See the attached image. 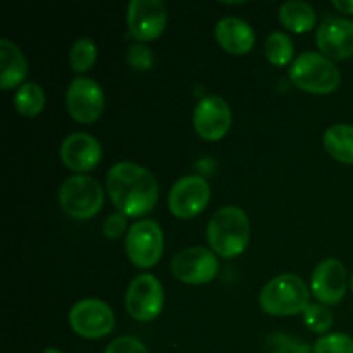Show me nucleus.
I'll list each match as a JSON object with an SVG mask.
<instances>
[{"mask_svg":"<svg viewBox=\"0 0 353 353\" xmlns=\"http://www.w3.org/2000/svg\"><path fill=\"white\" fill-rule=\"evenodd\" d=\"M107 192L121 214L145 216L155 207L159 185L148 169L134 162H117L107 172Z\"/></svg>","mask_w":353,"mask_h":353,"instance_id":"1","label":"nucleus"},{"mask_svg":"<svg viewBox=\"0 0 353 353\" xmlns=\"http://www.w3.org/2000/svg\"><path fill=\"white\" fill-rule=\"evenodd\" d=\"M250 240V221L240 207L226 205L216 210L207 226V241L217 255L231 259L240 255Z\"/></svg>","mask_w":353,"mask_h":353,"instance_id":"2","label":"nucleus"},{"mask_svg":"<svg viewBox=\"0 0 353 353\" xmlns=\"http://www.w3.org/2000/svg\"><path fill=\"white\" fill-rule=\"evenodd\" d=\"M259 305L271 316H295L309 305V288L296 274L276 276L262 288Z\"/></svg>","mask_w":353,"mask_h":353,"instance_id":"3","label":"nucleus"},{"mask_svg":"<svg viewBox=\"0 0 353 353\" xmlns=\"http://www.w3.org/2000/svg\"><path fill=\"white\" fill-rule=\"evenodd\" d=\"M288 74L293 85L300 90L319 95L334 92L341 81V74L333 61L317 52L300 54L290 65Z\"/></svg>","mask_w":353,"mask_h":353,"instance_id":"4","label":"nucleus"},{"mask_svg":"<svg viewBox=\"0 0 353 353\" xmlns=\"http://www.w3.org/2000/svg\"><path fill=\"white\" fill-rule=\"evenodd\" d=\"M62 210L72 219H90L97 216L103 205L102 186L85 174L71 176L59 190Z\"/></svg>","mask_w":353,"mask_h":353,"instance_id":"5","label":"nucleus"},{"mask_svg":"<svg viewBox=\"0 0 353 353\" xmlns=\"http://www.w3.org/2000/svg\"><path fill=\"white\" fill-rule=\"evenodd\" d=\"M164 252V233L155 221L143 219L134 223L126 234V254L137 268H152Z\"/></svg>","mask_w":353,"mask_h":353,"instance_id":"6","label":"nucleus"},{"mask_svg":"<svg viewBox=\"0 0 353 353\" xmlns=\"http://www.w3.org/2000/svg\"><path fill=\"white\" fill-rule=\"evenodd\" d=\"M69 324L78 336L97 340L114 330V312L103 300L83 299L69 310Z\"/></svg>","mask_w":353,"mask_h":353,"instance_id":"7","label":"nucleus"},{"mask_svg":"<svg viewBox=\"0 0 353 353\" xmlns=\"http://www.w3.org/2000/svg\"><path fill=\"white\" fill-rule=\"evenodd\" d=\"M164 307V288L152 274H140L130 283L126 292V310L133 319H155Z\"/></svg>","mask_w":353,"mask_h":353,"instance_id":"8","label":"nucleus"},{"mask_svg":"<svg viewBox=\"0 0 353 353\" xmlns=\"http://www.w3.org/2000/svg\"><path fill=\"white\" fill-rule=\"evenodd\" d=\"M210 200V186L202 176L188 174L179 178L169 192V209L179 219L199 216Z\"/></svg>","mask_w":353,"mask_h":353,"instance_id":"9","label":"nucleus"},{"mask_svg":"<svg viewBox=\"0 0 353 353\" xmlns=\"http://www.w3.org/2000/svg\"><path fill=\"white\" fill-rule=\"evenodd\" d=\"M171 271L179 281L188 285H203L212 281L219 271L216 254L205 247H190L174 255Z\"/></svg>","mask_w":353,"mask_h":353,"instance_id":"10","label":"nucleus"},{"mask_svg":"<svg viewBox=\"0 0 353 353\" xmlns=\"http://www.w3.org/2000/svg\"><path fill=\"white\" fill-rule=\"evenodd\" d=\"M65 105L78 123H95L103 112L105 99L99 83L92 78H76L65 92Z\"/></svg>","mask_w":353,"mask_h":353,"instance_id":"11","label":"nucleus"},{"mask_svg":"<svg viewBox=\"0 0 353 353\" xmlns=\"http://www.w3.org/2000/svg\"><path fill=\"white\" fill-rule=\"evenodd\" d=\"M168 23V9L162 0H131L128 7V28L138 41L161 37Z\"/></svg>","mask_w":353,"mask_h":353,"instance_id":"12","label":"nucleus"},{"mask_svg":"<svg viewBox=\"0 0 353 353\" xmlns=\"http://www.w3.org/2000/svg\"><path fill=\"white\" fill-rule=\"evenodd\" d=\"M193 126L203 140H221L231 126V109L226 100L217 95L203 97L193 110Z\"/></svg>","mask_w":353,"mask_h":353,"instance_id":"13","label":"nucleus"},{"mask_svg":"<svg viewBox=\"0 0 353 353\" xmlns=\"http://www.w3.org/2000/svg\"><path fill=\"white\" fill-rule=\"evenodd\" d=\"M312 293L323 305H336L347 293V269L338 259H324L312 272Z\"/></svg>","mask_w":353,"mask_h":353,"instance_id":"14","label":"nucleus"},{"mask_svg":"<svg viewBox=\"0 0 353 353\" xmlns=\"http://www.w3.org/2000/svg\"><path fill=\"white\" fill-rule=\"evenodd\" d=\"M316 41L327 59L353 57V21L345 17L326 19L317 28Z\"/></svg>","mask_w":353,"mask_h":353,"instance_id":"15","label":"nucleus"},{"mask_svg":"<svg viewBox=\"0 0 353 353\" xmlns=\"http://www.w3.org/2000/svg\"><path fill=\"white\" fill-rule=\"evenodd\" d=\"M61 157L65 168L76 172L92 171L102 159V147L88 133H72L62 141Z\"/></svg>","mask_w":353,"mask_h":353,"instance_id":"16","label":"nucleus"},{"mask_svg":"<svg viewBox=\"0 0 353 353\" xmlns=\"http://www.w3.org/2000/svg\"><path fill=\"white\" fill-rule=\"evenodd\" d=\"M216 38L221 47L233 55H243L254 47L255 33L247 21L240 17H223L216 24Z\"/></svg>","mask_w":353,"mask_h":353,"instance_id":"17","label":"nucleus"},{"mask_svg":"<svg viewBox=\"0 0 353 353\" xmlns=\"http://www.w3.org/2000/svg\"><path fill=\"white\" fill-rule=\"evenodd\" d=\"M0 88L10 90L17 85H24L28 76V62L23 52L12 41L0 40Z\"/></svg>","mask_w":353,"mask_h":353,"instance_id":"18","label":"nucleus"},{"mask_svg":"<svg viewBox=\"0 0 353 353\" xmlns=\"http://www.w3.org/2000/svg\"><path fill=\"white\" fill-rule=\"evenodd\" d=\"M324 148L327 154L343 164H353V126L334 124L324 133Z\"/></svg>","mask_w":353,"mask_h":353,"instance_id":"19","label":"nucleus"},{"mask_svg":"<svg viewBox=\"0 0 353 353\" xmlns=\"http://www.w3.org/2000/svg\"><path fill=\"white\" fill-rule=\"evenodd\" d=\"M279 19L283 26L288 28L295 33H305L316 26V10L312 6L300 0H290L285 2L279 9Z\"/></svg>","mask_w":353,"mask_h":353,"instance_id":"20","label":"nucleus"},{"mask_svg":"<svg viewBox=\"0 0 353 353\" xmlns=\"http://www.w3.org/2000/svg\"><path fill=\"white\" fill-rule=\"evenodd\" d=\"M14 105L21 116L34 117L43 110L45 107V92L37 83H24L17 88L14 97Z\"/></svg>","mask_w":353,"mask_h":353,"instance_id":"21","label":"nucleus"},{"mask_svg":"<svg viewBox=\"0 0 353 353\" xmlns=\"http://www.w3.org/2000/svg\"><path fill=\"white\" fill-rule=\"evenodd\" d=\"M264 52L271 64L281 68L292 61L295 48H293V41L288 34L283 33V31H272L265 40Z\"/></svg>","mask_w":353,"mask_h":353,"instance_id":"22","label":"nucleus"},{"mask_svg":"<svg viewBox=\"0 0 353 353\" xmlns=\"http://www.w3.org/2000/svg\"><path fill=\"white\" fill-rule=\"evenodd\" d=\"M97 47L90 38H79L69 50V64L74 72H85L95 64Z\"/></svg>","mask_w":353,"mask_h":353,"instance_id":"23","label":"nucleus"},{"mask_svg":"<svg viewBox=\"0 0 353 353\" xmlns=\"http://www.w3.org/2000/svg\"><path fill=\"white\" fill-rule=\"evenodd\" d=\"M303 323L312 333H326L333 326V314L323 303H309L303 310Z\"/></svg>","mask_w":353,"mask_h":353,"instance_id":"24","label":"nucleus"},{"mask_svg":"<svg viewBox=\"0 0 353 353\" xmlns=\"http://www.w3.org/2000/svg\"><path fill=\"white\" fill-rule=\"evenodd\" d=\"M314 353H353V338L345 333L324 334L314 345Z\"/></svg>","mask_w":353,"mask_h":353,"instance_id":"25","label":"nucleus"},{"mask_svg":"<svg viewBox=\"0 0 353 353\" xmlns=\"http://www.w3.org/2000/svg\"><path fill=\"white\" fill-rule=\"evenodd\" d=\"M265 353H310V347L288 334L274 333L268 338Z\"/></svg>","mask_w":353,"mask_h":353,"instance_id":"26","label":"nucleus"},{"mask_svg":"<svg viewBox=\"0 0 353 353\" xmlns=\"http://www.w3.org/2000/svg\"><path fill=\"white\" fill-rule=\"evenodd\" d=\"M128 62L133 65L134 69H140V71H147L150 69V65L154 64V55L148 47L141 43L131 45L130 50H128Z\"/></svg>","mask_w":353,"mask_h":353,"instance_id":"27","label":"nucleus"},{"mask_svg":"<svg viewBox=\"0 0 353 353\" xmlns=\"http://www.w3.org/2000/svg\"><path fill=\"white\" fill-rule=\"evenodd\" d=\"M105 353H150L148 348L134 336H119L110 341Z\"/></svg>","mask_w":353,"mask_h":353,"instance_id":"28","label":"nucleus"},{"mask_svg":"<svg viewBox=\"0 0 353 353\" xmlns=\"http://www.w3.org/2000/svg\"><path fill=\"white\" fill-rule=\"evenodd\" d=\"M126 226H128L126 216L121 212H116L105 217L102 231L103 234H105V238H109V240H117V238H121L124 234Z\"/></svg>","mask_w":353,"mask_h":353,"instance_id":"29","label":"nucleus"},{"mask_svg":"<svg viewBox=\"0 0 353 353\" xmlns=\"http://www.w3.org/2000/svg\"><path fill=\"white\" fill-rule=\"evenodd\" d=\"M333 7L343 14H353V0H333Z\"/></svg>","mask_w":353,"mask_h":353,"instance_id":"30","label":"nucleus"},{"mask_svg":"<svg viewBox=\"0 0 353 353\" xmlns=\"http://www.w3.org/2000/svg\"><path fill=\"white\" fill-rule=\"evenodd\" d=\"M41 353H62V352L57 350V348H47V350H43Z\"/></svg>","mask_w":353,"mask_h":353,"instance_id":"31","label":"nucleus"},{"mask_svg":"<svg viewBox=\"0 0 353 353\" xmlns=\"http://www.w3.org/2000/svg\"><path fill=\"white\" fill-rule=\"evenodd\" d=\"M352 290H353V276H352Z\"/></svg>","mask_w":353,"mask_h":353,"instance_id":"32","label":"nucleus"}]
</instances>
